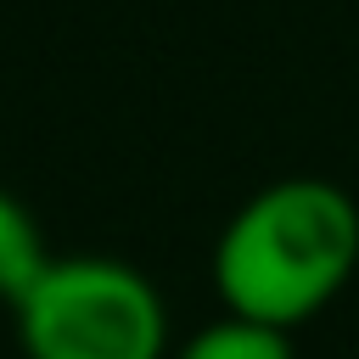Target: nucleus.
<instances>
[{
  "label": "nucleus",
  "instance_id": "nucleus-1",
  "mask_svg": "<svg viewBox=\"0 0 359 359\" xmlns=\"http://www.w3.org/2000/svg\"><path fill=\"white\" fill-rule=\"evenodd\" d=\"M359 264V208L331 180H280L241 202L213 247V286L230 314L292 331L320 314Z\"/></svg>",
  "mask_w": 359,
  "mask_h": 359
},
{
  "label": "nucleus",
  "instance_id": "nucleus-2",
  "mask_svg": "<svg viewBox=\"0 0 359 359\" xmlns=\"http://www.w3.org/2000/svg\"><path fill=\"white\" fill-rule=\"evenodd\" d=\"M28 359H163L168 309L118 258H50L11 303Z\"/></svg>",
  "mask_w": 359,
  "mask_h": 359
},
{
  "label": "nucleus",
  "instance_id": "nucleus-3",
  "mask_svg": "<svg viewBox=\"0 0 359 359\" xmlns=\"http://www.w3.org/2000/svg\"><path fill=\"white\" fill-rule=\"evenodd\" d=\"M180 359H292V337L280 325H264V320H247V314L224 309V320L202 325L180 348Z\"/></svg>",
  "mask_w": 359,
  "mask_h": 359
},
{
  "label": "nucleus",
  "instance_id": "nucleus-4",
  "mask_svg": "<svg viewBox=\"0 0 359 359\" xmlns=\"http://www.w3.org/2000/svg\"><path fill=\"white\" fill-rule=\"evenodd\" d=\"M45 264H50V258H45L39 219H34L11 191H0V297L17 303Z\"/></svg>",
  "mask_w": 359,
  "mask_h": 359
}]
</instances>
